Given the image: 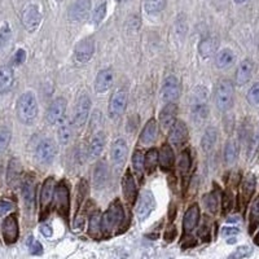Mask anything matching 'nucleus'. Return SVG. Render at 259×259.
I'll list each match as a JSON object with an SVG mask.
<instances>
[{
	"label": "nucleus",
	"mask_w": 259,
	"mask_h": 259,
	"mask_svg": "<svg viewBox=\"0 0 259 259\" xmlns=\"http://www.w3.org/2000/svg\"><path fill=\"white\" fill-rule=\"evenodd\" d=\"M125 220V211L122 208L119 200L113 201L108 208L104 215L101 216V229L105 235H109L115 229L121 227V224Z\"/></svg>",
	"instance_id": "nucleus-2"
},
{
	"label": "nucleus",
	"mask_w": 259,
	"mask_h": 259,
	"mask_svg": "<svg viewBox=\"0 0 259 259\" xmlns=\"http://www.w3.org/2000/svg\"><path fill=\"white\" fill-rule=\"evenodd\" d=\"M188 139V127L185 125L183 121H175V123L173 125V127L170 129V135L169 140L171 144L174 146H181L184 144Z\"/></svg>",
	"instance_id": "nucleus-17"
},
{
	"label": "nucleus",
	"mask_w": 259,
	"mask_h": 259,
	"mask_svg": "<svg viewBox=\"0 0 259 259\" xmlns=\"http://www.w3.org/2000/svg\"><path fill=\"white\" fill-rule=\"evenodd\" d=\"M191 167H192V157H191L189 150H184L178 160V169H179L181 175H185V174L189 173Z\"/></svg>",
	"instance_id": "nucleus-37"
},
{
	"label": "nucleus",
	"mask_w": 259,
	"mask_h": 259,
	"mask_svg": "<svg viewBox=\"0 0 259 259\" xmlns=\"http://www.w3.org/2000/svg\"><path fill=\"white\" fill-rule=\"evenodd\" d=\"M12 134L7 127H0V153L4 152L8 148L9 143H11Z\"/></svg>",
	"instance_id": "nucleus-42"
},
{
	"label": "nucleus",
	"mask_w": 259,
	"mask_h": 259,
	"mask_svg": "<svg viewBox=\"0 0 259 259\" xmlns=\"http://www.w3.org/2000/svg\"><path fill=\"white\" fill-rule=\"evenodd\" d=\"M129 156V148L125 139L118 138L114 140L112 146V160L115 165H123Z\"/></svg>",
	"instance_id": "nucleus-21"
},
{
	"label": "nucleus",
	"mask_w": 259,
	"mask_h": 259,
	"mask_svg": "<svg viewBox=\"0 0 259 259\" xmlns=\"http://www.w3.org/2000/svg\"><path fill=\"white\" fill-rule=\"evenodd\" d=\"M117 1H121L122 3V1H126V0H117Z\"/></svg>",
	"instance_id": "nucleus-56"
},
{
	"label": "nucleus",
	"mask_w": 259,
	"mask_h": 259,
	"mask_svg": "<svg viewBox=\"0 0 259 259\" xmlns=\"http://www.w3.org/2000/svg\"><path fill=\"white\" fill-rule=\"evenodd\" d=\"M218 40L215 38H206V39L201 40L200 46H198V52L202 57H211L214 55V52L218 48Z\"/></svg>",
	"instance_id": "nucleus-32"
},
{
	"label": "nucleus",
	"mask_w": 259,
	"mask_h": 259,
	"mask_svg": "<svg viewBox=\"0 0 259 259\" xmlns=\"http://www.w3.org/2000/svg\"><path fill=\"white\" fill-rule=\"evenodd\" d=\"M3 237H4L5 243H15L18 239V222L17 216L15 214L7 216L3 222Z\"/></svg>",
	"instance_id": "nucleus-16"
},
{
	"label": "nucleus",
	"mask_w": 259,
	"mask_h": 259,
	"mask_svg": "<svg viewBox=\"0 0 259 259\" xmlns=\"http://www.w3.org/2000/svg\"><path fill=\"white\" fill-rule=\"evenodd\" d=\"M237 158V146L235 142H227L226 146H224V160L227 163H233Z\"/></svg>",
	"instance_id": "nucleus-39"
},
{
	"label": "nucleus",
	"mask_w": 259,
	"mask_h": 259,
	"mask_svg": "<svg viewBox=\"0 0 259 259\" xmlns=\"http://www.w3.org/2000/svg\"><path fill=\"white\" fill-rule=\"evenodd\" d=\"M158 135V126L156 119H149L144 126L142 134H140V143L143 144H150V143L156 142Z\"/></svg>",
	"instance_id": "nucleus-27"
},
{
	"label": "nucleus",
	"mask_w": 259,
	"mask_h": 259,
	"mask_svg": "<svg viewBox=\"0 0 259 259\" xmlns=\"http://www.w3.org/2000/svg\"><path fill=\"white\" fill-rule=\"evenodd\" d=\"M158 165L165 173L171 171L174 167V153L173 148L169 144H163L161 150L158 152Z\"/></svg>",
	"instance_id": "nucleus-23"
},
{
	"label": "nucleus",
	"mask_w": 259,
	"mask_h": 259,
	"mask_svg": "<svg viewBox=\"0 0 259 259\" xmlns=\"http://www.w3.org/2000/svg\"><path fill=\"white\" fill-rule=\"evenodd\" d=\"M59 129H57V140L60 144H67L71 139V123L67 121V118H63L61 121L57 123Z\"/></svg>",
	"instance_id": "nucleus-29"
},
{
	"label": "nucleus",
	"mask_w": 259,
	"mask_h": 259,
	"mask_svg": "<svg viewBox=\"0 0 259 259\" xmlns=\"http://www.w3.org/2000/svg\"><path fill=\"white\" fill-rule=\"evenodd\" d=\"M245 1H247V0H235V3H237V4H243Z\"/></svg>",
	"instance_id": "nucleus-54"
},
{
	"label": "nucleus",
	"mask_w": 259,
	"mask_h": 259,
	"mask_svg": "<svg viewBox=\"0 0 259 259\" xmlns=\"http://www.w3.org/2000/svg\"><path fill=\"white\" fill-rule=\"evenodd\" d=\"M106 15V3H102L101 5H98L97 8L95 9L94 17H92V21H94V24L98 25L104 20V17Z\"/></svg>",
	"instance_id": "nucleus-46"
},
{
	"label": "nucleus",
	"mask_w": 259,
	"mask_h": 259,
	"mask_svg": "<svg viewBox=\"0 0 259 259\" xmlns=\"http://www.w3.org/2000/svg\"><path fill=\"white\" fill-rule=\"evenodd\" d=\"M177 113L178 108L174 102H169L166 104L165 108L162 109V112L160 113V125H161V129L167 132L170 131V129L173 127V125L177 121Z\"/></svg>",
	"instance_id": "nucleus-19"
},
{
	"label": "nucleus",
	"mask_w": 259,
	"mask_h": 259,
	"mask_svg": "<svg viewBox=\"0 0 259 259\" xmlns=\"http://www.w3.org/2000/svg\"><path fill=\"white\" fill-rule=\"evenodd\" d=\"M251 253V247L249 246H241L237 249V251H236L235 254L232 255V258L235 259H241L243 258V257H247V255L250 254Z\"/></svg>",
	"instance_id": "nucleus-49"
},
{
	"label": "nucleus",
	"mask_w": 259,
	"mask_h": 259,
	"mask_svg": "<svg viewBox=\"0 0 259 259\" xmlns=\"http://www.w3.org/2000/svg\"><path fill=\"white\" fill-rule=\"evenodd\" d=\"M257 243H259V233H258V237H257Z\"/></svg>",
	"instance_id": "nucleus-55"
},
{
	"label": "nucleus",
	"mask_w": 259,
	"mask_h": 259,
	"mask_svg": "<svg viewBox=\"0 0 259 259\" xmlns=\"http://www.w3.org/2000/svg\"><path fill=\"white\" fill-rule=\"evenodd\" d=\"M113 84V71L110 69H102L96 75L95 90L97 94H105Z\"/></svg>",
	"instance_id": "nucleus-22"
},
{
	"label": "nucleus",
	"mask_w": 259,
	"mask_h": 259,
	"mask_svg": "<svg viewBox=\"0 0 259 259\" xmlns=\"http://www.w3.org/2000/svg\"><path fill=\"white\" fill-rule=\"evenodd\" d=\"M104 148H105V135H104V132L95 134L91 139L90 148H88V157L91 160H96L101 156Z\"/></svg>",
	"instance_id": "nucleus-25"
},
{
	"label": "nucleus",
	"mask_w": 259,
	"mask_h": 259,
	"mask_svg": "<svg viewBox=\"0 0 259 259\" xmlns=\"http://www.w3.org/2000/svg\"><path fill=\"white\" fill-rule=\"evenodd\" d=\"M11 40H12V30L9 28V25L5 22L0 28V52L7 49Z\"/></svg>",
	"instance_id": "nucleus-38"
},
{
	"label": "nucleus",
	"mask_w": 259,
	"mask_h": 259,
	"mask_svg": "<svg viewBox=\"0 0 259 259\" xmlns=\"http://www.w3.org/2000/svg\"><path fill=\"white\" fill-rule=\"evenodd\" d=\"M108 178H109V169L106 165L105 161L97 162V165L94 170V185L95 188L101 189L102 187H105L108 183Z\"/></svg>",
	"instance_id": "nucleus-26"
},
{
	"label": "nucleus",
	"mask_w": 259,
	"mask_h": 259,
	"mask_svg": "<svg viewBox=\"0 0 259 259\" xmlns=\"http://www.w3.org/2000/svg\"><path fill=\"white\" fill-rule=\"evenodd\" d=\"M235 53H233L231 49L224 48V49H222V51L216 55L215 65L219 67V69H226V67H229L232 64L235 63Z\"/></svg>",
	"instance_id": "nucleus-31"
},
{
	"label": "nucleus",
	"mask_w": 259,
	"mask_h": 259,
	"mask_svg": "<svg viewBox=\"0 0 259 259\" xmlns=\"http://www.w3.org/2000/svg\"><path fill=\"white\" fill-rule=\"evenodd\" d=\"M17 117L21 123L32 125L38 115V102L32 92H25L18 97L16 105Z\"/></svg>",
	"instance_id": "nucleus-1"
},
{
	"label": "nucleus",
	"mask_w": 259,
	"mask_h": 259,
	"mask_svg": "<svg viewBox=\"0 0 259 259\" xmlns=\"http://www.w3.org/2000/svg\"><path fill=\"white\" fill-rule=\"evenodd\" d=\"M235 100V90L231 81L223 79L216 84L215 88V104L220 112H227L233 105Z\"/></svg>",
	"instance_id": "nucleus-4"
},
{
	"label": "nucleus",
	"mask_w": 259,
	"mask_h": 259,
	"mask_svg": "<svg viewBox=\"0 0 259 259\" xmlns=\"http://www.w3.org/2000/svg\"><path fill=\"white\" fill-rule=\"evenodd\" d=\"M181 94V83L175 75H169L166 77L163 83H162L161 98L165 104L169 102H175L179 98Z\"/></svg>",
	"instance_id": "nucleus-5"
},
{
	"label": "nucleus",
	"mask_w": 259,
	"mask_h": 259,
	"mask_svg": "<svg viewBox=\"0 0 259 259\" xmlns=\"http://www.w3.org/2000/svg\"><path fill=\"white\" fill-rule=\"evenodd\" d=\"M205 205H206V209L209 211L215 214L218 211V205H219V201H218V197H216L215 193H209L205 196Z\"/></svg>",
	"instance_id": "nucleus-43"
},
{
	"label": "nucleus",
	"mask_w": 259,
	"mask_h": 259,
	"mask_svg": "<svg viewBox=\"0 0 259 259\" xmlns=\"http://www.w3.org/2000/svg\"><path fill=\"white\" fill-rule=\"evenodd\" d=\"M247 101L251 105H259V82L251 86V88L247 92Z\"/></svg>",
	"instance_id": "nucleus-45"
},
{
	"label": "nucleus",
	"mask_w": 259,
	"mask_h": 259,
	"mask_svg": "<svg viewBox=\"0 0 259 259\" xmlns=\"http://www.w3.org/2000/svg\"><path fill=\"white\" fill-rule=\"evenodd\" d=\"M253 67H254V65L250 60L241 61V64L237 67V71H236V83L239 86H243L250 81L251 75H253Z\"/></svg>",
	"instance_id": "nucleus-24"
},
{
	"label": "nucleus",
	"mask_w": 259,
	"mask_h": 259,
	"mask_svg": "<svg viewBox=\"0 0 259 259\" xmlns=\"http://www.w3.org/2000/svg\"><path fill=\"white\" fill-rule=\"evenodd\" d=\"M255 183H257V180H255V177L253 174H247L246 177H245V179H243V204L249 202V200H250L251 196H253V193H254L255 191Z\"/></svg>",
	"instance_id": "nucleus-33"
},
{
	"label": "nucleus",
	"mask_w": 259,
	"mask_h": 259,
	"mask_svg": "<svg viewBox=\"0 0 259 259\" xmlns=\"http://www.w3.org/2000/svg\"><path fill=\"white\" fill-rule=\"evenodd\" d=\"M56 1H64V0H56Z\"/></svg>",
	"instance_id": "nucleus-57"
},
{
	"label": "nucleus",
	"mask_w": 259,
	"mask_h": 259,
	"mask_svg": "<svg viewBox=\"0 0 259 259\" xmlns=\"http://www.w3.org/2000/svg\"><path fill=\"white\" fill-rule=\"evenodd\" d=\"M15 83V74L9 66H0V94H7Z\"/></svg>",
	"instance_id": "nucleus-28"
},
{
	"label": "nucleus",
	"mask_w": 259,
	"mask_h": 259,
	"mask_svg": "<svg viewBox=\"0 0 259 259\" xmlns=\"http://www.w3.org/2000/svg\"><path fill=\"white\" fill-rule=\"evenodd\" d=\"M154 208H156V200L153 194L149 191L143 192L136 208V215L139 220H146L150 215V212L153 211Z\"/></svg>",
	"instance_id": "nucleus-14"
},
{
	"label": "nucleus",
	"mask_w": 259,
	"mask_h": 259,
	"mask_svg": "<svg viewBox=\"0 0 259 259\" xmlns=\"http://www.w3.org/2000/svg\"><path fill=\"white\" fill-rule=\"evenodd\" d=\"M236 233H239V229L237 228H223V235L224 236H231V235H236Z\"/></svg>",
	"instance_id": "nucleus-52"
},
{
	"label": "nucleus",
	"mask_w": 259,
	"mask_h": 259,
	"mask_svg": "<svg viewBox=\"0 0 259 259\" xmlns=\"http://www.w3.org/2000/svg\"><path fill=\"white\" fill-rule=\"evenodd\" d=\"M25 59H26V52L24 51V49H18V51L15 53V56H13V65H21V64L24 63Z\"/></svg>",
	"instance_id": "nucleus-50"
},
{
	"label": "nucleus",
	"mask_w": 259,
	"mask_h": 259,
	"mask_svg": "<svg viewBox=\"0 0 259 259\" xmlns=\"http://www.w3.org/2000/svg\"><path fill=\"white\" fill-rule=\"evenodd\" d=\"M200 208L196 204L192 205L185 211L184 218H183V231H184V233L193 232V229L197 227V224L200 222Z\"/></svg>",
	"instance_id": "nucleus-20"
},
{
	"label": "nucleus",
	"mask_w": 259,
	"mask_h": 259,
	"mask_svg": "<svg viewBox=\"0 0 259 259\" xmlns=\"http://www.w3.org/2000/svg\"><path fill=\"white\" fill-rule=\"evenodd\" d=\"M216 138H218V135H216V130L214 127H208L206 131H205L204 136L201 139V146H202V149L205 152H210V150L214 148L216 143Z\"/></svg>",
	"instance_id": "nucleus-34"
},
{
	"label": "nucleus",
	"mask_w": 259,
	"mask_h": 259,
	"mask_svg": "<svg viewBox=\"0 0 259 259\" xmlns=\"http://www.w3.org/2000/svg\"><path fill=\"white\" fill-rule=\"evenodd\" d=\"M53 193H55V180L53 178H48L44 180L42 191H40V212H42L40 219L42 220L46 219L47 216L49 206L53 201Z\"/></svg>",
	"instance_id": "nucleus-9"
},
{
	"label": "nucleus",
	"mask_w": 259,
	"mask_h": 259,
	"mask_svg": "<svg viewBox=\"0 0 259 259\" xmlns=\"http://www.w3.org/2000/svg\"><path fill=\"white\" fill-rule=\"evenodd\" d=\"M28 246H29V249H30V253H32V255H40L42 253H43V247H42L39 241H36V240H34L32 237L29 239Z\"/></svg>",
	"instance_id": "nucleus-47"
},
{
	"label": "nucleus",
	"mask_w": 259,
	"mask_h": 259,
	"mask_svg": "<svg viewBox=\"0 0 259 259\" xmlns=\"http://www.w3.org/2000/svg\"><path fill=\"white\" fill-rule=\"evenodd\" d=\"M91 0H75L69 8V18L74 22L84 21L91 12Z\"/></svg>",
	"instance_id": "nucleus-12"
},
{
	"label": "nucleus",
	"mask_w": 259,
	"mask_h": 259,
	"mask_svg": "<svg viewBox=\"0 0 259 259\" xmlns=\"http://www.w3.org/2000/svg\"><path fill=\"white\" fill-rule=\"evenodd\" d=\"M56 154H57V146L51 139H46L36 146L35 157L42 165H49L51 162H53Z\"/></svg>",
	"instance_id": "nucleus-8"
},
{
	"label": "nucleus",
	"mask_w": 259,
	"mask_h": 259,
	"mask_svg": "<svg viewBox=\"0 0 259 259\" xmlns=\"http://www.w3.org/2000/svg\"><path fill=\"white\" fill-rule=\"evenodd\" d=\"M42 233H43L46 237H51L52 236V228L51 227H47V226H44V227H42Z\"/></svg>",
	"instance_id": "nucleus-53"
},
{
	"label": "nucleus",
	"mask_w": 259,
	"mask_h": 259,
	"mask_svg": "<svg viewBox=\"0 0 259 259\" xmlns=\"http://www.w3.org/2000/svg\"><path fill=\"white\" fill-rule=\"evenodd\" d=\"M42 21V15H40L38 7L34 4L28 5L22 13V25L28 32H35Z\"/></svg>",
	"instance_id": "nucleus-10"
},
{
	"label": "nucleus",
	"mask_w": 259,
	"mask_h": 259,
	"mask_svg": "<svg viewBox=\"0 0 259 259\" xmlns=\"http://www.w3.org/2000/svg\"><path fill=\"white\" fill-rule=\"evenodd\" d=\"M132 167L139 175H142L143 171L146 170V167H144V154L140 150H135L134 154H132Z\"/></svg>",
	"instance_id": "nucleus-41"
},
{
	"label": "nucleus",
	"mask_w": 259,
	"mask_h": 259,
	"mask_svg": "<svg viewBox=\"0 0 259 259\" xmlns=\"http://www.w3.org/2000/svg\"><path fill=\"white\" fill-rule=\"evenodd\" d=\"M22 196H24L25 204L29 208H32L35 204V184L32 178H28L22 185Z\"/></svg>",
	"instance_id": "nucleus-30"
},
{
	"label": "nucleus",
	"mask_w": 259,
	"mask_h": 259,
	"mask_svg": "<svg viewBox=\"0 0 259 259\" xmlns=\"http://www.w3.org/2000/svg\"><path fill=\"white\" fill-rule=\"evenodd\" d=\"M91 110V98L88 95H82L75 104L74 114H73V125L77 129H82L86 125Z\"/></svg>",
	"instance_id": "nucleus-7"
},
{
	"label": "nucleus",
	"mask_w": 259,
	"mask_h": 259,
	"mask_svg": "<svg viewBox=\"0 0 259 259\" xmlns=\"http://www.w3.org/2000/svg\"><path fill=\"white\" fill-rule=\"evenodd\" d=\"M143 1H144V9L149 15H157L162 12L167 3V0H143Z\"/></svg>",
	"instance_id": "nucleus-36"
},
{
	"label": "nucleus",
	"mask_w": 259,
	"mask_h": 259,
	"mask_svg": "<svg viewBox=\"0 0 259 259\" xmlns=\"http://www.w3.org/2000/svg\"><path fill=\"white\" fill-rule=\"evenodd\" d=\"M100 229H101V216L98 212H95L90 218V232L92 235H97Z\"/></svg>",
	"instance_id": "nucleus-44"
},
{
	"label": "nucleus",
	"mask_w": 259,
	"mask_h": 259,
	"mask_svg": "<svg viewBox=\"0 0 259 259\" xmlns=\"http://www.w3.org/2000/svg\"><path fill=\"white\" fill-rule=\"evenodd\" d=\"M175 236H177V229H175V228H174L173 232H171V227H170L169 229H167V231H166V233H165V239L167 240V241H173V240L175 239Z\"/></svg>",
	"instance_id": "nucleus-51"
},
{
	"label": "nucleus",
	"mask_w": 259,
	"mask_h": 259,
	"mask_svg": "<svg viewBox=\"0 0 259 259\" xmlns=\"http://www.w3.org/2000/svg\"><path fill=\"white\" fill-rule=\"evenodd\" d=\"M250 232L254 231V228L259 224V197L255 198V201L251 205L250 209Z\"/></svg>",
	"instance_id": "nucleus-40"
},
{
	"label": "nucleus",
	"mask_w": 259,
	"mask_h": 259,
	"mask_svg": "<svg viewBox=\"0 0 259 259\" xmlns=\"http://www.w3.org/2000/svg\"><path fill=\"white\" fill-rule=\"evenodd\" d=\"M66 112V100L64 97H57L53 100L47 110V122L51 125H57L63 118H65Z\"/></svg>",
	"instance_id": "nucleus-11"
},
{
	"label": "nucleus",
	"mask_w": 259,
	"mask_h": 259,
	"mask_svg": "<svg viewBox=\"0 0 259 259\" xmlns=\"http://www.w3.org/2000/svg\"><path fill=\"white\" fill-rule=\"evenodd\" d=\"M126 106H127V94L125 91H117L115 94L112 96L109 104V115L113 119H117L125 113Z\"/></svg>",
	"instance_id": "nucleus-15"
},
{
	"label": "nucleus",
	"mask_w": 259,
	"mask_h": 259,
	"mask_svg": "<svg viewBox=\"0 0 259 259\" xmlns=\"http://www.w3.org/2000/svg\"><path fill=\"white\" fill-rule=\"evenodd\" d=\"M122 192H123V197L127 201V204H135L136 197H138V187L134 180V177L131 175L130 171H127L122 179Z\"/></svg>",
	"instance_id": "nucleus-18"
},
{
	"label": "nucleus",
	"mask_w": 259,
	"mask_h": 259,
	"mask_svg": "<svg viewBox=\"0 0 259 259\" xmlns=\"http://www.w3.org/2000/svg\"><path fill=\"white\" fill-rule=\"evenodd\" d=\"M95 53V43L91 38H86V39L81 40L77 46H75L74 56L75 60L81 64L88 63Z\"/></svg>",
	"instance_id": "nucleus-13"
},
{
	"label": "nucleus",
	"mask_w": 259,
	"mask_h": 259,
	"mask_svg": "<svg viewBox=\"0 0 259 259\" xmlns=\"http://www.w3.org/2000/svg\"><path fill=\"white\" fill-rule=\"evenodd\" d=\"M208 90L205 87H196L191 95V113L197 121H202L208 117L209 105Z\"/></svg>",
	"instance_id": "nucleus-3"
},
{
	"label": "nucleus",
	"mask_w": 259,
	"mask_h": 259,
	"mask_svg": "<svg viewBox=\"0 0 259 259\" xmlns=\"http://www.w3.org/2000/svg\"><path fill=\"white\" fill-rule=\"evenodd\" d=\"M12 210H13L12 202H9V201H7V200L0 201V216L8 214V212H11Z\"/></svg>",
	"instance_id": "nucleus-48"
},
{
	"label": "nucleus",
	"mask_w": 259,
	"mask_h": 259,
	"mask_svg": "<svg viewBox=\"0 0 259 259\" xmlns=\"http://www.w3.org/2000/svg\"><path fill=\"white\" fill-rule=\"evenodd\" d=\"M53 198L56 202V209L64 219H67L69 216V209H70V194H69V188L67 185L61 181L57 187H55V193Z\"/></svg>",
	"instance_id": "nucleus-6"
},
{
	"label": "nucleus",
	"mask_w": 259,
	"mask_h": 259,
	"mask_svg": "<svg viewBox=\"0 0 259 259\" xmlns=\"http://www.w3.org/2000/svg\"><path fill=\"white\" fill-rule=\"evenodd\" d=\"M158 165V150L156 148H152L144 156V167L148 174H153L156 167Z\"/></svg>",
	"instance_id": "nucleus-35"
}]
</instances>
